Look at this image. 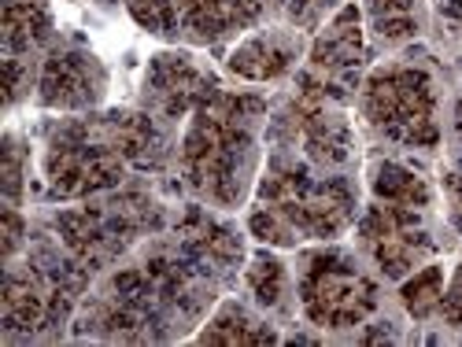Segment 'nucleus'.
<instances>
[{
  "mask_svg": "<svg viewBox=\"0 0 462 347\" xmlns=\"http://www.w3.org/2000/svg\"><path fill=\"white\" fill-rule=\"evenodd\" d=\"M285 5H289V8H292V15L303 23V19H315V12H319L322 0H285Z\"/></svg>",
  "mask_w": 462,
  "mask_h": 347,
  "instance_id": "nucleus-6",
  "label": "nucleus"
},
{
  "mask_svg": "<svg viewBox=\"0 0 462 347\" xmlns=\"http://www.w3.org/2000/svg\"><path fill=\"white\" fill-rule=\"evenodd\" d=\"M319 269L307 274V311L315 322H329L333 329L359 322L374 306V285L340 259H315Z\"/></svg>",
  "mask_w": 462,
  "mask_h": 347,
  "instance_id": "nucleus-1",
  "label": "nucleus"
},
{
  "mask_svg": "<svg viewBox=\"0 0 462 347\" xmlns=\"http://www.w3.org/2000/svg\"><path fill=\"white\" fill-rule=\"evenodd\" d=\"M370 12L377 33L389 37V41L411 37L418 26V0H370Z\"/></svg>",
  "mask_w": 462,
  "mask_h": 347,
  "instance_id": "nucleus-4",
  "label": "nucleus"
},
{
  "mask_svg": "<svg viewBox=\"0 0 462 347\" xmlns=\"http://www.w3.org/2000/svg\"><path fill=\"white\" fill-rule=\"evenodd\" d=\"M370 114L374 123L384 126L396 137L421 141V126L430 130V114H433V96L430 86L418 74H377L370 82ZM433 133V130H430Z\"/></svg>",
  "mask_w": 462,
  "mask_h": 347,
  "instance_id": "nucleus-2",
  "label": "nucleus"
},
{
  "mask_svg": "<svg viewBox=\"0 0 462 347\" xmlns=\"http://www.w3.org/2000/svg\"><path fill=\"white\" fill-rule=\"evenodd\" d=\"M292 52L289 49H278L271 41H248L237 56H234V70L237 74H248V78H274L289 67Z\"/></svg>",
  "mask_w": 462,
  "mask_h": 347,
  "instance_id": "nucleus-3",
  "label": "nucleus"
},
{
  "mask_svg": "<svg viewBox=\"0 0 462 347\" xmlns=\"http://www.w3.org/2000/svg\"><path fill=\"white\" fill-rule=\"evenodd\" d=\"M437 285H440V274H437V269H430V274H426V285L414 281V285L407 288V303H411V311H414V315H426L430 306H433V299H437V296H433Z\"/></svg>",
  "mask_w": 462,
  "mask_h": 347,
  "instance_id": "nucleus-5",
  "label": "nucleus"
}]
</instances>
